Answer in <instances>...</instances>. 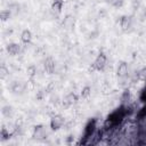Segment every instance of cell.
Listing matches in <instances>:
<instances>
[{"label": "cell", "instance_id": "cell-18", "mask_svg": "<svg viewBox=\"0 0 146 146\" xmlns=\"http://www.w3.org/2000/svg\"><path fill=\"white\" fill-rule=\"evenodd\" d=\"M8 73H9V71L7 70V67H5L3 65L0 67V79H5L7 75H8Z\"/></svg>", "mask_w": 146, "mask_h": 146}, {"label": "cell", "instance_id": "cell-5", "mask_svg": "<svg viewBox=\"0 0 146 146\" xmlns=\"http://www.w3.org/2000/svg\"><path fill=\"white\" fill-rule=\"evenodd\" d=\"M96 123H97L96 119H91L87 123V125L84 128V138H89V137H91L94 135V132L96 130Z\"/></svg>", "mask_w": 146, "mask_h": 146}, {"label": "cell", "instance_id": "cell-7", "mask_svg": "<svg viewBox=\"0 0 146 146\" xmlns=\"http://www.w3.org/2000/svg\"><path fill=\"white\" fill-rule=\"evenodd\" d=\"M43 66H44V71H46L48 74H52L54 71H55V66H56L55 60L52 59V57H47L46 60H44Z\"/></svg>", "mask_w": 146, "mask_h": 146}, {"label": "cell", "instance_id": "cell-9", "mask_svg": "<svg viewBox=\"0 0 146 146\" xmlns=\"http://www.w3.org/2000/svg\"><path fill=\"white\" fill-rule=\"evenodd\" d=\"M6 50L8 51L9 55H11V56H16V55H18L19 51H21V46H19L18 43L11 42V43H8V44H7Z\"/></svg>", "mask_w": 146, "mask_h": 146}, {"label": "cell", "instance_id": "cell-6", "mask_svg": "<svg viewBox=\"0 0 146 146\" xmlns=\"http://www.w3.org/2000/svg\"><path fill=\"white\" fill-rule=\"evenodd\" d=\"M78 99H79V97H78L76 94L70 92V94H67V95L64 97V99H63V105H65V106L74 105V104H76Z\"/></svg>", "mask_w": 146, "mask_h": 146}, {"label": "cell", "instance_id": "cell-11", "mask_svg": "<svg viewBox=\"0 0 146 146\" xmlns=\"http://www.w3.org/2000/svg\"><path fill=\"white\" fill-rule=\"evenodd\" d=\"M64 6V0H54L51 2V10L56 14H60Z\"/></svg>", "mask_w": 146, "mask_h": 146}, {"label": "cell", "instance_id": "cell-21", "mask_svg": "<svg viewBox=\"0 0 146 146\" xmlns=\"http://www.w3.org/2000/svg\"><path fill=\"white\" fill-rule=\"evenodd\" d=\"M138 116H139V117H145V116H146V105H144L143 108L138 112Z\"/></svg>", "mask_w": 146, "mask_h": 146}, {"label": "cell", "instance_id": "cell-14", "mask_svg": "<svg viewBox=\"0 0 146 146\" xmlns=\"http://www.w3.org/2000/svg\"><path fill=\"white\" fill-rule=\"evenodd\" d=\"M26 73H27V75H29L31 79H33V78L35 76V74H36V67H35L34 65H30V66H27V68H26Z\"/></svg>", "mask_w": 146, "mask_h": 146}, {"label": "cell", "instance_id": "cell-10", "mask_svg": "<svg viewBox=\"0 0 146 146\" xmlns=\"http://www.w3.org/2000/svg\"><path fill=\"white\" fill-rule=\"evenodd\" d=\"M31 40H32V32H31L29 29L23 30V32L21 33V41H22L23 43L27 44V43L31 42Z\"/></svg>", "mask_w": 146, "mask_h": 146}, {"label": "cell", "instance_id": "cell-16", "mask_svg": "<svg viewBox=\"0 0 146 146\" xmlns=\"http://www.w3.org/2000/svg\"><path fill=\"white\" fill-rule=\"evenodd\" d=\"M40 136H43V127H42V125L35 127L34 133H33V137H34V138H39Z\"/></svg>", "mask_w": 146, "mask_h": 146}, {"label": "cell", "instance_id": "cell-2", "mask_svg": "<svg viewBox=\"0 0 146 146\" xmlns=\"http://www.w3.org/2000/svg\"><path fill=\"white\" fill-rule=\"evenodd\" d=\"M106 63H107V57H106V55L103 54V52H100V54L96 57L95 62L92 63L91 68L95 70V71H103V70L105 68V66H106Z\"/></svg>", "mask_w": 146, "mask_h": 146}, {"label": "cell", "instance_id": "cell-17", "mask_svg": "<svg viewBox=\"0 0 146 146\" xmlns=\"http://www.w3.org/2000/svg\"><path fill=\"white\" fill-rule=\"evenodd\" d=\"M137 76H138L139 80L146 81V67H143L141 70H139L138 73H137Z\"/></svg>", "mask_w": 146, "mask_h": 146}, {"label": "cell", "instance_id": "cell-19", "mask_svg": "<svg viewBox=\"0 0 146 146\" xmlns=\"http://www.w3.org/2000/svg\"><path fill=\"white\" fill-rule=\"evenodd\" d=\"M106 2H108L110 5L114 6V7H120L123 3V0H106Z\"/></svg>", "mask_w": 146, "mask_h": 146}, {"label": "cell", "instance_id": "cell-3", "mask_svg": "<svg viewBox=\"0 0 146 146\" xmlns=\"http://www.w3.org/2000/svg\"><path fill=\"white\" fill-rule=\"evenodd\" d=\"M120 27L123 32H129L132 27V19L128 15H123L120 19Z\"/></svg>", "mask_w": 146, "mask_h": 146}, {"label": "cell", "instance_id": "cell-12", "mask_svg": "<svg viewBox=\"0 0 146 146\" xmlns=\"http://www.w3.org/2000/svg\"><path fill=\"white\" fill-rule=\"evenodd\" d=\"M10 16H11V10L10 9H2L0 11V18H1L2 22L8 21L10 18Z\"/></svg>", "mask_w": 146, "mask_h": 146}, {"label": "cell", "instance_id": "cell-8", "mask_svg": "<svg viewBox=\"0 0 146 146\" xmlns=\"http://www.w3.org/2000/svg\"><path fill=\"white\" fill-rule=\"evenodd\" d=\"M116 74L119 78H124L128 75V64L125 62H120L116 68Z\"/></svg>", "mask_w": 146, "mask_h": 146}, {"label": "cell", "instance_id": "cell-20", "mask_svg": "<svg viewBox=\"0 0 146 146\" xmlns=\"http://www.w3.org/2000/svg\"><path fill=\"white\" fill-rule=\"evenodd\" d=\"M139 98H140V100H141L143 103H146V86H145V87H144V89L141 90Z\"/></svg>", "mask_w": 146, "mask_h": 146}, {"label": "cell", "instance_id": "cell-4", "mask_svg": "<svg viewBox=\"0 0 146 146\" xmlns=\"http://www.w3.org/2000/svg\"><path fill=\"white\" fill-rule=\"evenodd\" d=\"M64 124V117L62 115H54L51 119H50V128L51 130L56 131L58 129H60Z\"/></svg>", "mask_w": 146, "mask_h": 146}, {"label": "cell", "instance_id": "cell-1", "mask_svg": "<svg viewBox=\"0 0 146 146\" xmlns=\"http://www.w3.org/2000/svg\"><path fill=\"white\" fill-rule=\"evenodd\" d=\"M124 114H125V112H124V110H123V107H121V108H117L116 111H114L111 115H108V117H107V121L106 122H108L111 125H115V124H117L123 117H124Z\"/></svg>", "mask_w": 146, "mask_h": 146}, {"label": "cell", "instance_id": "cell-15", "mask_svg": "<svg viewBox=\"0 0 146 146\" xmlns=\"http://www.w3.org/2000/svg\"><path fill=\"white\" fill-rule=\"evenodd\" d=\"M90 95H91V88H90L89 86L83 87V88H82V90H81V97L86 99V98H88Z\"/></svg>", "mask_w": 146, "mask_h": 146}, {"label": "cell", "instance_id": "cell-13", "mask_svg": "<svg viewBox=\"0 0 146 146\" xmlns=\"http://www.w3.org/2000/svg\"><path fill=\"white\" fill-rule=\"evenodd\" d=\"M63 25H64L66 29H71V27H73V26H74V19H73V17L67 16V17L64 19Z\"/></svg>", "mask_w": 146, "mask_h": 146}]
</instances>
